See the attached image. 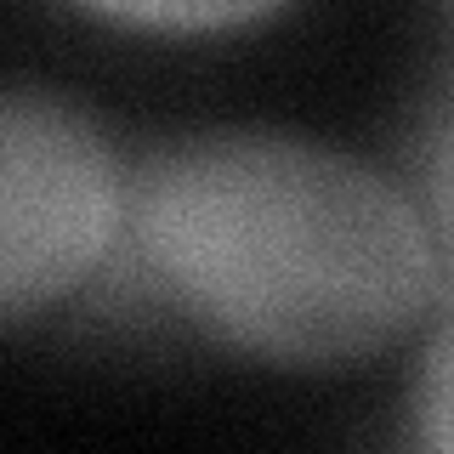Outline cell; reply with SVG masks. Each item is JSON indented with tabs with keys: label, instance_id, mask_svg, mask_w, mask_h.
Masks as SVG:
<instances>
[{
	"label": "cell",
	"instance_id": "5",
	"mask_svg": "<svg viewBox=\"0 0 454 454\" xmlns=\"http://www.w3.org/2000/svg\"><path fill=\"white\" fill-rule=\"evenodd\" d=\"M420 188L432 205V227L443 233V250L454 262V103L420 137Z\"/></svg>",
	"mask_w": 454,
	"mask_h": 454
},
{
	"label": "cell",
	"instance_id": "1",
	"mask_svg": "<svg viewBox=\"0 0 454 454\" xmlns=\"http://www.w3.org/2000/svg\"><path fill=\"white\" fill-rule=\"evenodd\" d=\"M148 273L205 330L262 358L380 352L432 307L420 210L347 153L295 137H205L137 182Z\"/></svg>",
	"mask_w": 454,
	"mask_h": 454
},
{
	"label": "cell",
	"instance_id": "2",
	"mask_svg": "<svg viewBox=\"0 0 454 454\" xmlns=\"http://www.w3.org/2000/svg\"><path fill=\"white\" fill-rule=\"evenodd\" d=\"M120 176L97 131L51 97L12 91L0 114V307L23 318L97 267Z\"/></svg>",
	"mask_w": 454,
	"mask_h": 454
},
{
	"label": "cell",
	"instance_id": "3",
	"mask_svg": "<svg viewBox=\"0 0 454 454\" xmlns=\"http://www.w3.org/2000/svg\"><path fill=\"white\" fill-rule=\"evenodd\" d=\"M85 6L108 12L120 23H148V28H227L278 6V0H85Z\"/></svg>",
	"mask_w": 454,
	"mask_h": 454
},
{
	"label": "cell",
	"instance_id": "4",
	"mask_svg": "<svg viewBox=\"0 0 454 454\" xmlns=\"http://www.w3.org/2000/svg\"><path fill=\"white\" fill-rule=\"evenodd\" d=\"M415 437L426 449H454V318L432 335L415 380Z\"/></svg>",
	"mask_w": 454,
	"mask_h": 454
}]
</instances>
